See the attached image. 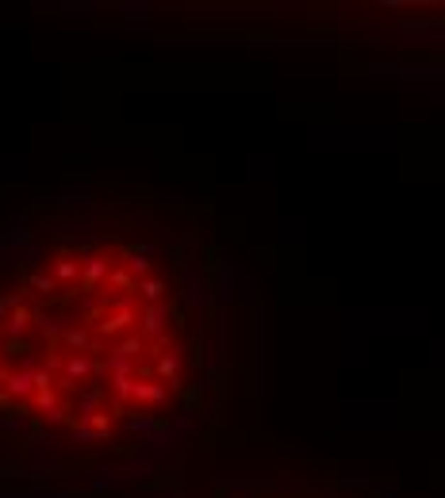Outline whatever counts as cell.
I'll return each instance as SVG.
<instances>
[{
    "label": "cell",
    "instance_id": "cell-3",
    "mask_svg": "<svg viewBox=\"0 0 445 498\" xmlns=\"http://www.w3.org/2000/svg\"><path fill=\"white\" fill-rule=\"evenodd\" d=\"M58 276H62V280H73V276H77V265H73V261H62V265H58Z\"/></svg>",
    "mask_w": 445,
    "mask_h": 498
},
{
    "label": "cell",
    "instance_id": "cell-2",
    "mask_svg": "<svg viewBox=\"0 0 445 498\" xmlns=\"http://www.w3.org/2000/svg\"><path fill=\"white\" fill-rule=\"evenodd\" d=\"M138 291H142V295L150 299V303H154V299L162 295V284H158V280H150V284H146V280H142V284H138Z\"/></svg>",
    "mask_w": 445,
    "mask_h": 498
},
{
    "label": "cell",
    "instance_id": "cell-5",
    "mask_svg": "<svg viewBox=\"0 0 445 498\" xmlns=\"http://www.w3.org/2000/svg\"><path fill=\"white\" fill-rule=\"evenodd\" d=\"M70 345H73V349H81V345H84V334L73 330V334H70Z\"/></svg>",
    "mask_w": 445,
    "mask_h": 498
},
{
    "label": "cell",
    "instance_id": "cell-4",
    "mask_svg": "<svg viewBox=\"0 0 445 498\" xmlns=\"http://www.w3.org/2000/svg\"><path fill=\"white\" fill-rule=\"evenodd\" d=\"M146 265H150V261H142V257H131V261H127V268H131V272H142Z\"/></svg>",
    "mask_w": 445,
    "mask_h": 498
},
{
    "label": "cell",
    "instance_id": "cell-1",
    "mask_svg": "<svg viewBox=\"0 0 445 498\" xmlns=\"http://www.w3.org/2000/svg\"><path fill=\"white\" fill-rule=\"evenodd\" d=\"M104 268H108V261H104V257H92L89 261V284H97V280L104 276Z\"/></svg>",
    "mask_w": 445,
    "mask_h": 498
}]
</instances>
